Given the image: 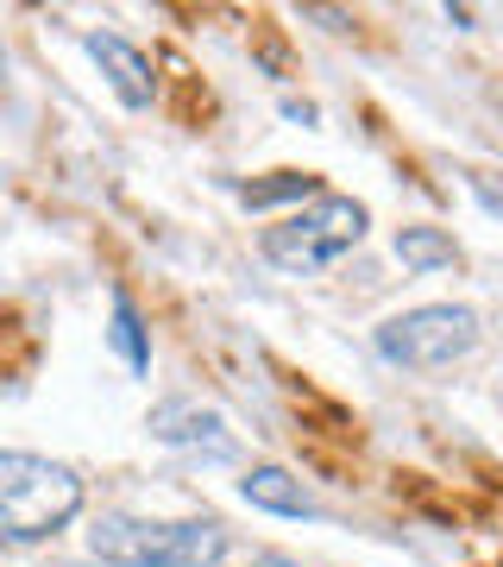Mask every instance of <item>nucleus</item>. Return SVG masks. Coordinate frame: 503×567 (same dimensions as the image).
Returning <instances> with one entry per match:
<instances>
[{"label":"nucleus","instance_id":"nucleus-6","mask_svg":"<svg viewBox=\"0 0 503 567\" xmlns=\"http://www.w3.org/2000/svg\"><path fill=\"white\" fill-rule=\"evenodd\" d=\"M82 51L101 63L107 89H114L126 107H151V95H158V76H151V58H145L139 44H126L120 32H88V39H82Z\"/></svg>","mask_w":503,"mask_h":567},{"label":"nucleus","instance_id":"nucleus-3","mask_svg":"<svg viewBox=\"0 0 503 567\" xmlns=\"http://www.w3.org/2000/svg\"><path fill=\"white\" fill-rule=\"evenodd\" d=\"M365 203H353V196H315V203L302 208V215H290V221L264 227V259L277 265V271H296V278H315V271H327V265H340L353 246L365 240Z\"/></svg>","mask_w":503,"mask_h":567},{"label":"nucleus","instance_id":"nucleus-5","mask_svg":"<svg viewBox=\"0 0 503 567\" xmlns=\"http://www.w3.org/2000/svg\"><path fill=\"white\" fill-rule=\"evenodd\" d=\"M151 435L170 447H189V454H208V461H233L240 442L227 435V416L208 404H189V398H164L151 410Z\"/></svg>","mask_w":503,"mask_h":567},{"label":"nucleus","instance_id":"nucleus-11","mask_svg":"<svg viewBox=\"0 0 503 567\" xmlns=\"http://www.w3.org/2000/svg\"><path fill=\"white\" fill-rule=\"evenodd\" d=\"M252 567H302V561H290V555H259Z\"/></svg>","mask_w":503,"mask_h":567},{"label":"nucleus","instance_id":"nucleus-10","mask_svg":"<svg viewBox=\"0 0 503 567\" xmlns=\"http://www.w3.org/2000/svg\"><path fill=\"white\" fill-rule=\"evenodd\" d=\"M315 196V177L308 171H271L264 183H240L245 208H277V203H308Z\"/></svg>","mask_w":503,"mask_h":567},{"label":"nucleus","instance_id":"nucleus-7","mask_svg":"<svg viewBox=\"0 0 503 567\" xmlns=\"http://www.w3.org/2000/svg\"><path fill=\"white\" fill-rule=\"evenodd\" d=\"M240 498L252 511H271V517H322L315 492L302 486L296 473H283V466H252L240 480Z\"/></svg>","mask_w":503,"mask_h":567},{"label":"nucleus","instance_id":"nucleus-8","mask_svg":"<svg viewBox=\"0 0 503 567\" xmlns=\"http://www.w3.org/2000/svg\"><path fill=\"white\" fill-rule=\"evenodd\" d=\"M390 252H397V259L409 265V271H441V265L460 259V246L447 240L441 227H397Z\"/></svg>","mask_w":503,"mask_h":567},{"label":"nucleus","instance_id":"nucleus-9","mask_svg":"<svg viewBox=\"0 0 503 567\" xmlns=\"http://www.w3.org/2000/svg\"><path fill=\"white\" fill-rule=\"evenodd\" d=\"M107 341H114V353L126 360V372L139 379V372H151V341H145V322L139 309H133V297L126 290H114V328H107Z\"/></svg>","mask_w":503,"mask_h":567},{"label":"nucleus","instance_id":"nucleus-1","mask_svg":"<svg viewBox=\"0 0 503 567\" xmlns=\"http://www.w3.org/2000/svg\"><path fill=\"white\" fill-rule=\"evenodd\" d=\"M88 555L107 567H214L227 555V529L214 517H101L88 529Z\"/></svg>","mask_w":503,"mask_h":567},{"label":"nucleus","instance_id":"nucleus-4","mask_svg":"<svg viewBox=\"0 0 503 567\" xmlns=\"http://www.w3.org/2000/svg\"><path fill=\"white\" fill-rule=\"evenodd\" d=\"M472 347H479V309L465 303L402 309L378 328V360L402 365V372H441V365L465 360Z\"/></svg>","mask_w":503,"mask_h":567},{"label":"nucleus","instance_id":"nucleus-2","mask_svg":"<svg viewBox=\"0 0 503 567\" xmlns=\"http://www.w3.org/2000/svg\"><path fill=\"white\" fill-rule=\"evenodd\" d=\"M82 480L44 454H0V548L44 543L63 524H76Z\"/></svg>","mask_w":503,"mask_h":567}]
</instances>
